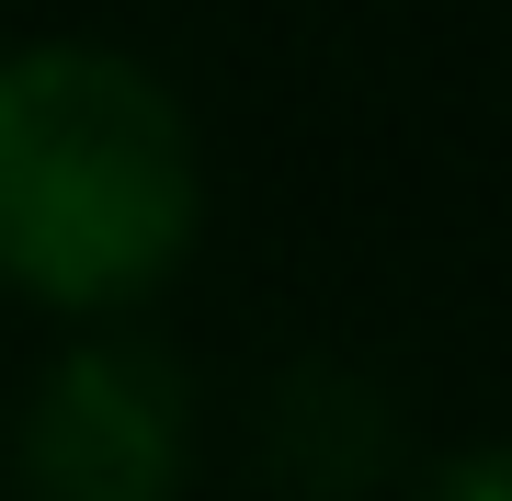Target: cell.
Instances as JSON below:
<instances>
[{
	"mask_svg": "<svg viewBox=\"0 0 512 501\" xmlns=\"http://www.w3.org/2000/svg\"><path fill=\"white\" fill-rule=\"evenodd\" d=\"M251 445H262L274 501H376L410 467V410L353 353H296V365H274V388H262Z\"/></svg>",
	"mask_w": 512,
	"mask_h": 501,
	"instance_id": "obj_3",
	"label": "cell"
},
{
	"mask_svg": "<svg viewBox=\"0 0 512 501\" xmlns=\"http://www.w3.org/2000/svg\"><path fill=\"white\" fill-rule=\"evenodd\" d=\"M205 149L148 57L103 35L0 46V285L57 319H126L194 262Z\"/></svg>",
	"mask_w": 512,
	"mask_h": 501,
	"instance_id": "obj_1",
	"label": "cell"
},
{
	"mask_svg": "<svg viewBox=\"0 0 512 501\" xmlns=\"http://www.w3.org/2000/svg\"><path fill=\"white\" fill-rule=\"evenodd\" d=\"M399 501H512V456L501 445H444L433 467H410Z\"/></svg>",
	"mask_w": 512,
	"mask_h": 501,
	"instance_id": "obj_4",
	"label": "cell"
},
{
	"mask_svg": "<svg viewBox=\"0 0 512 501\" xmlns=\"http://www.w3.org/2000/svg\"><path fill=\"white\" fill-rule=\"evenodd\" d=\"M194 433H205L194 365L160 331L103 319L35 365L12 422V490L23 501H183Z\"/></svg>",
	"mask_w": 512,
	"mask_h": 501,
	"instance_id": "obj_2",
	"label": "cell"
}]
</instances>
